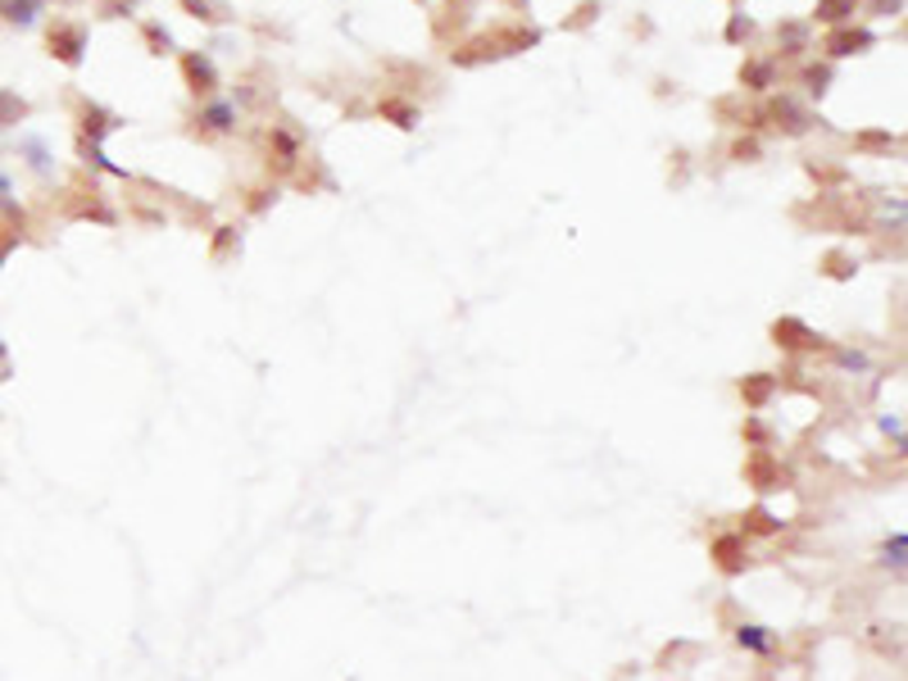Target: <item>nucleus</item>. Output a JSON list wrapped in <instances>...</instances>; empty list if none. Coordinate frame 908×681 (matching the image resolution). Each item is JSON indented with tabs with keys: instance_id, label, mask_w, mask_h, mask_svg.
I'll return each mask as SVG.
<instances>
[{
	"instance_id": "nucleus-1",
	"label": "nucleus",
	"mask_w": 908,
	"mask_h": 681,
	"mask_svg": "<svg viewBox=\"0 0 908 681\" xmlns=\"http://www.w3.org/2000/svg\"><path fill=\"white\" fill-rule=\"evenodd\" d=\"M45 45H51V55L69 69L82 64V51H86V28L82 23H69V19H55L51 32H45Z\"/></svg>"
},
{
	"instance_id": "nucleus-2",
	"label": "nucleus",
	"mask_w": 908,
	"mask_h": 681,
	"mask_svg": "<svg viewBox=\"0 0 908 681\" xmlns=\"http://www.w3.org/2000/svg\"><path fill=\"white\" fill-rule=\"evenodd\" d=\"M541 41V32L537 28H509L504 37H496V51L491 55H518V51H528V45H537ZM482 45H491V41H482ZM482 45H463V51L455 55L459 64H477V60H487V51Z\"/></svg>"
},
{
	"instance_id": "nucleus-3",
	"label": "nucleus",
	"mask_w": 908,
	"mask_h": 681,
	"mask_svg": "<svg viewBox=\"0 0 908 681\" xmlns=\"http://www.w3.org/2000/svg\"><path fill=\"white\" fill-rule=\"evenodd\" d=\"M873 32L868 28H854V23H845V28H832V37H827V51L836 55V60H845V55H864V51H873Z\"/></svg>"
},
{
	"instance_id": "nucleus-4",
	"label": "nucleus",
	"mask_w": 908,
	"mask_h": 681,
	"mask_svg": "<svg viewBox=\"0 0 908 681\" xmlns=\"http://www.w3.org/2000/svg\"><path fill=\"white\" fill-rule=\"evenodd\" d=\"M773 336H777V346H786V350H818L823 346V336L814 327H804L799 318H782L773 327Z\"/></svg>"
},
{
	"instance_id": "nucleus-5",
	"label": "nucleus",
	"mask_w": 908,
	"mask_h": 681,
	"mask_svg": "<svg viewBox=\"0 0 908 681\" xmlns=\"http://www.w3.org/2000/svg\"><path fill=\"white\" fill-rule=\"evenodd\" d=\"M182 73H186V82H191V91H196V95H210V91L218 87V73H214V64H210V55H186V60H182Z\"/></svg>"
},
{
	"instance_id": "nucleus-6",
	"label": "nucleus",
	"mask_w": 908,
	"mask_h": 681,
	"mask_svg": "<svg viewBox=\"0 0 908 681\" xmlns=\"http://www.w3.org/2000/svg\"><path fill=\"white\" fill-rule=\"evenodd\" d=\"M858 6H864V0H818L814 19L827 23V28H845V23H854V10H858Z\"/></svg>"
},
{
	"instance_id": "nucleus-7",
	"label": "nucleus",
	"mask_w": 908,
	"mask_h": 681,
	"mask_svg": "<svg viewBox=\"0 0 908 681\" xmlns=\"http://www.w3.org/2000/svg\"><path fill=\"white\" fill-rule=\"evenodd\" d=\"M768 114H773V119H777V128H786L790 136H799V132L808 128V114H804L795 101H773V105H768Z\"/></svg>"
},
{
	"instance_id": "nucleus-8",
	"label": "nucleus",
	"mask_w": 908,
	"mask_h": 681,
	"mask_svg": "<svg viewBox=\"0 0 908 681\" xmlns=\"http://www.w3.org/2000/svg\"><path fill=\"white\" fill-rule=\"evenodd\" d=\"M45 10V0H0V19L6 23H32Z\"/></svg>"
},
{
	"instance_id": "nucleus-9",
	"label": "nucleus",
	"mask_w": 908,
	"mask_h": 681,
	"mask_svg": "<svg viewBox=\"0 0 908 681\" xmlns=\"http://www.w3.org/2000/svg\"><path fill=\"white\" fill-rule=\"evenodd\" d=\"M741 82H745V91H768L773 87V60H749L741 69Z\"/></svg>"
},
{
	"instance_id": "nucleus-10",
	"label": "nucleus",
	"mask_w": 908,
	"mask_h": 681,
	"mask_svg": "<svg viewBox=\"0 0 908 681\" xmlns=\"http://www.w3.org/2000/svg\"><path fill=\"white\" fill-rule=\"evenodd\" d=\"M201 123H205L210 132H232L236 110H232V105H223V101H214V105H205V110H201Z\"/></svg>"
},
{
	"instance_id": "nucleus-11",
	"label": "nucleus",
	"mask_w": 908,
	"mask_h": 681,
	"mask_svg": "<svg viewBox=\"0 0 908 681\" xmlns=\"http://www.w3.org/2000/svg\"><path fill=\"white\" fill-rule=\"evenodd\" d=\"M82 128H86V132H91L95 141H101V136H105V132H114L119 123H114V119H110L105 110H95V105H86V110H82Z\"/></svg>"
},
{
	"instance_id": "nucleus-12",
	"label": "nucleus",
	"mask_w": 908,
	"mask_h": 681,
	"mask_svg": "<svg viewBox=\"0 0 908 681\" xmlns=\"http://www.w3.org/2000/svg\"><path fill=\"white\" fill-rule=\"evenodd\" d=\"M19 119H28V101H19V95H10V91H0V128H10Z\"/></svg>"
},
{
	"instance_id": "nucleus-13",
	"label": "nucleus",
	"mask_w": 908,
	"mask_h": 681,
	"mask_svg": "<svg viewBox=\"0 0 908 681\" xmlns=\"http://www.w3.org/2000/svg\"><path fill=\"white\" fill-rule=\"evenodd\" d=\"M381 114H387V119H396V128H418V110L414 105H405V101H381Z\"/></svg>"
},
{
	"instance_id": "nucleus-14",
	"label": "nucleus",
	"mask_w": 908,
	"mask_h": 681,
	"mask_svg": "<svg viewBox=\"0 0 908 681\" xmlns=\"http://www.w3.org/2000/svg\"><path fill=\"white\" fill-rule=\"evenodd\" d=\"M827 82H832V64H814V69H804V87L814 91V95H827Z\"/></svg>"
},
{
	"instance_id": "nucleus-15",
	"label": "nucleus",
	"mask_w": 908,
	"mask_h": 681,
	"mask_svg": "<svg viewBox=\"0 0 908 681\" xmlns=\"http://www.w3.org/2000/svg\"><path fill=\"white\" fill-rule=\"evenodd\" d=\"M182 6L196 19H205V23H223V6H214V0H182Z\"/></svg>"
},
{
	"instance_id": "nucleus-16",
	"label": "nucleus",
	"mask_w": 908,
	"mask_h": 681,
	"mask_svg": "<svg viewBox=\"0 0 908 681\" xmlns=\"http://www.w3.org/2000/svg\"><path fill=\"white\" fill-rule=\"evenodd\" d=\"M736 641L749 646V650H758V654H768V650H773V641L763 637V627H741V631H736Z\"/></svg>"
},
{
	"instance_id": "nucleus-17",
	"label": "nucleus",
	"mask_w": 908,
	"mask_h": 681,
	"mask_svg": "<svg viewBox=\"0 0 908 681\" xmlns=\"http://www.w3.org/2000/svg\"><path fill=\"white\" fill-rule=\"evenodd\" d=\"M768 392H773V382L763 373L754 382H741V396H749V405H763V400H768Z\"/></svg>"
},
{
	"instance_id": "nucleus-18",
	"label": "nucleus",
	"mask_w": 908,
	"mask_h": 681,
	"mask_svg": "<svg viewBox=\"0 0 908 681\" xmlns=\"http://www.w3.org/2000/svg\"><path fill=\"white\" fill-rule=\"evenodd\" d=\"M713 550H718V563H723L727 572H736V568H741V559H736V541H718Z\"/></svg>"
},
{
	"instance_id": "nucleus-19",
	"label": "nucleus",
	"mask_w": 908,
	"mask_h": 681,
	"mask_svg": "<svg viewBox=\"0 0 908 681\" xmlns=\"http://www.w3.org/2000/svg\"><path fill=\"white\" fill-rule=\"evenodd\" d=\"M146 37H151V45H155V55H164V51H169V32H160L155 23L146 28Z\"/></svg>"
},
{
	"instance_id": "nucleus-20",
	"label": "nucleus",
	"mask_w": 908,
	"mask_h": 681,
	"mask_svg": "<svg viewBox=\"0 0 908 681\" xmlns=\"http://www.w3.org/2000/svg\"><path fill=\"white\" fill-rule=\"evenodd\" d=\"M736 160H745V164L758 160V145H754V141H741V145H736Z\"/></svg>"
},
{
	"instance_id": "nucleus-21",
	"label": "nucleus",
	"mask_w": 908,
	"mask_h": 681,
	"mask_svg": "<svg viewBox=\"0 0 908 681\" xmlns=\"http://www.w3.org/2000/svg\"><path fill=\"white\" fill-rule=\"evenodd\" d=\"M899 6H904V0H873V10H877V14H886V10L899 14Z\"/></svg>"
},
{
	"instance_id": "nucleus-22",
	"label": "nucleus",
	"mask_w": 908,
	"mask_h": 681,
	"mask_svg": "<svg viewBox=\"0 0 908 681\" xmlns=\"http://www.w3.org/2000/svg\"><path fill=\"white\" fill-rule=\"evenodd\" d=\"M745 32H749V19H736V23L727 28V37H732V41H736V37H745Z\"/></svg>"
}]
</instances>
